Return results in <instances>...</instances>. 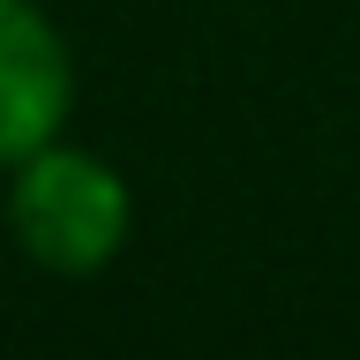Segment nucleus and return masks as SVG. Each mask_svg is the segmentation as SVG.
I'll return each mask as SVG.
<instances>
[{
  "label": "nucleus",
  "mask_w": 360,
  "mask_h": 360,
  "mask_svg": "<svg viewBox=\"0 0 360 360\" xmlns=\"http://www.w3.org/2000/svg\"><path fill=\"white\" fill-rule=\"evenodd\" d=\"M8 240L22 248V263L45 278H98V270L128 248L135 195L128 173L112 158L83 150V143H45L22 165H8V195H0Z\"/></svg>",
  "instance_id": "f257e3e1"
},
{
  "label": "nucleus",
  "mask_w": 360,
  "mask_h": 360,
  "mask_svg": "<svg viewBox=\"0 0 360 360\" xmlns=\"http://www.w3.org/2000/svg\"><path fill=\"white\" fill-rule=\"evenodd\" d=\"M75 112V53L38 0H0V173L60 143Z\"/></svg>",
  "instance_id": "f03ea898"
}]
</instances>
